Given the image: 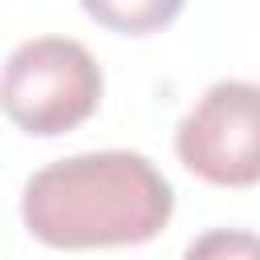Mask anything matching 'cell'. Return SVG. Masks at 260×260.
Here are the masks:
<instances>
[{"label":"cell","instance_id":"1","mask_svg":"<svg viewBox=\"0 0 260 260\" xmlns=\"http://www.w3.org/2000/svg\"><path fill=\"white\" fill-rule=\"evenodd\" d=\"M175 211L162 171L138 150H85L41 167L20 195V219L45 248H130L154 240Z\"/></svg>","mask_w":260,"mask_h":260},{"label":"cell","instance_id":"2","mask_svg":"<svg viewBox=\"0 0 260 260\" xmlns=\"http://www.w3.org/2000/svg\"><path fill=\"white\" fill-rule=\"evenodd\" d=\"M102 102V65L81 41L32 37L8 53L0 106L32 138H57L93 118Z\"/></svg>","mask_w":260,"mask_h":260},{"label":"cell","instance_id":"3","mask_svg":"<svg viewBox=\"0 0 260 260\" xmlns=\"http://www.w3.org/2000/svg\"><path fill=\"white\" fill-rule=\"evenodd\" d=\"M179 162L211 187L260 183V85L215 81L175 130Z\"/></svg>","mask_w":260,"mask_h":260},{"label":"cell","instance_id":"5","mask_svg":"<svg viewBox=\"0 0 260 260\" xmlns=\"http://www.w3.org/2000/svg\"><path fill=\"white\" fill-rule=\"evenodd\" d=\"M211 248H252V252H260V240H223V236H211V240H203V244H191V256L195 252H211Z\"/></svg>","mask_w":260,"mask_h":260},{"label":"cell","instance_id":"4","mask_svg":"<svg viewBox=\"0 0 260 260\" xmlns=\"http://www.w3.org/2000/svg\"><path fill=\"white\" fill-rule=\"evenodd\" d=\"M187 0H81L85 16L122 37H146L167 28Z\"/></svg>","mask_w":260,"mask_h":260}]
</instances>
